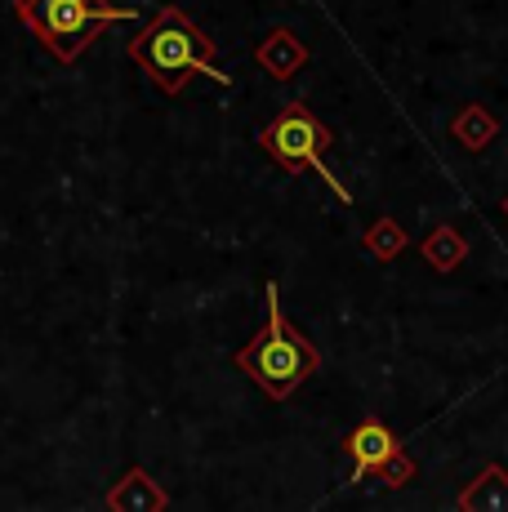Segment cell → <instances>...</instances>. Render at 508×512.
I'll return each instance as SVG.
<instances>
[{
    "mask_svg": "<svg viewBox=\"0 0 508 512\" xmlns=\"http://www.w3.org/2000/svg\"><path fill=\"white\" fill-rule=\"evenodd\" d=\"M130 58L165 94H183L192 76H210L219 85H232V76L214 63V41L197 27V18L183 14L179 5L156 9V18H148V27L130 41Z\"/></svg>",
    "mask_w": 508,
    "mask_h": 512,
    "instance_id": "cell-1",
    "label": "cell"
},
{
    "mask_svg": "<svg viewBox=\"0 0 508 512\" xmlns=\"http://www.w3.org/2000/svg\"><path fill=\"white\" fill-rule=\"evenodd\" d=\"M237 370L250 374L272 401H290L304 379L321 370V352L299 326H290L281 312V294L268 281L263 290V326L259 334L237 352Z\"/></svg>",
    "mask_w": 508,
    "mask_h": 512,
    "instance_id": "cell-2",
    "label": "cell"
},
{
    "mask_svg": "<svg viewBox=\"0 0 508 512\" xmlns=\"http://www.w3.org/2000/svg\"><path fill=\"white\" fill-rule=\"evenodd\" d=\"M14 18L67 67L90 49L94 36L139 14L125 5H112V0H14Z\"/></svg>",
    "mask_w": 508,
    "mask_h": 512,
    "instance_id": "cell-3",
    "label": "cell"
},
{
    "mask_svg": "<svg viewBox=\"0 0 508 512\" xmlns=\"http://www.w3.org/2000/svg\"><path fill=\"white\" fill-rule=\"evenodd\" d=\"M335 143V130L312 112L308 103H286L268 125L259 130V147L281 165L286 174H304V170H317L321 179L330 183V192L339 196L344 205H353L348 187L339 183V174L326 165V152Z\"/></svg>",
    "mask_w": 508,
    "mask_h": 512,
    "instance_id": "cell-4",
    "label": "cell"
},
{
    "mask_svg": "<svg viewBox=\"0 0 508 512\" xmlns=\"http://www.w3.org/2000/svg\"><path fill=\"white\" fill-rule=\"evenodd\" d=\"M344 450L353 455V481H366L370 472H375L388 490H397V486H406V481L419 477L415 459L402 450L397 432L379 419H361L357 428L344 437Z\"/></svg>",
    "mask_w": 508,
    "mask_h": 512,
    "instance_id": "cell-5",
    "label": "cell"
},
{
    "mask_svg": "<svg viewBox=\"0 0 508 512\" xmlns=\"http://www.w3.org/2000/svg\"><path fill=\"white\" fill-rule=\"evenodd\" d=\"M254 58H259V67L268 76H277V81H290V76H295L299 67L308 63V45L299 41L290 27H277V32H268V41H259Z\"/></svg>",
    "mask_w": 508,
    "mask_h": 512,
    "instance_id": "cell-6",
    "label": "cell"
},
{
    "mask_svg": "<svg viewBox=\"0 0 508 512\" xmlns=\"http://www.w3.org/2000/svg\"><path fill=\"white\" fill-rule=\"evenodd\" d=\"M107 508H116V512H161V508H170V495H165V490L156 486V481L143 468H130L112 486V495H107Z\"/></svg>",
    "mask_w": 508,
    "mask_h": 512,
    "instance_id": "cell-7",
    "label": "cell"
},
{
    "mask_svg": "<svg viewBox=\"0 0 508 512\" xmlns=\"http://www.w3.org/2000/svg\"><path fill=\"white\" fill-rule=\"evenodd\" d=\"M459 508L464 512H508V472L500 464H491V468H482L473 477V486L459 495Z\"/></svg>",
    "mask_w": 508,
    "mask_h": 512,
    "instance_id": "cell-8",
    "label": "cell"
},
{
    "mask_svg": "<svg viewBox=\"0 0 508 512\" xmlns=\"http://www.w3.org/2000/svg\"><path fill=\"white\" fill-rule=\"evenodd\" d=\"M419 254H424V259L433 263L437 272H455L459 263L468 259V241H464V232H459V228H451V223H442V228H433V232L424 236Z\"/></svg>",
    "mask_w": 508,
    "mask_h": 512,
    "instance_id": "cell-9",
    "label": "cell"
},
{
    "mask_svg": "<svg viewBox=\"0 0 508 512\" xmlns=\"http://www.w3.org/2000/svg\"><path fill=\"white\" fill-rule=\"evenodd\" d=\"M451 134H455V143H464V147H468V152H482L486 143H495L500 125H495V116L486 112V107H464V112L455 116Z\"/></svg>",
    "mask_w": 508,
    "mask_h": 512,
    "instance_id": "cell-10",
    "label": "cell"
},
{
    "mask_svg": "<svg viewBox=\"0 0 508 512\" xmlns=\"http://www.w3.org/2000/svg\"><path fill=\"white\" fill-rule=\"evenodd\" d=\"M406 241H410V236L402 232V223H397V219H379L375 228L361 236L366 254H375V259H384V263H388V259H397V254L406 250Z\"/></svg>",
    "mask_w": 508,
    "mask_h": 512,
    "instance_id": "cell-11",
    "label": "cell"
},
{
    "mask_svg": "<svg viewBox=\"0 0 508 512\" xmlns=\"http://www.w3.org/2000/svg\"><path fill=\"white\" fill-rule=\"evenodd\" d=\"M504 214H508V196H504Z\"/></svg>",
    "mask_w": 508,
    "mask_h": 512,
    "instance_id": "cell-12",
    "label": "cell"
}]
</instances>
